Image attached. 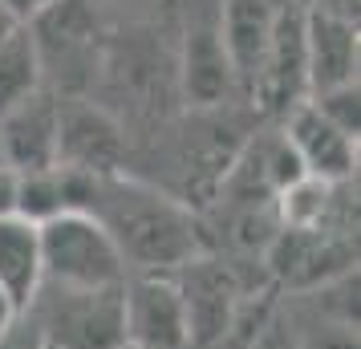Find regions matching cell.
Listing matches in <instances>:
<instances>
[{
  "label": "cell",
  "mask_w": 361,
  "mask_h": 349,
  "mask_svg": "<svg viewBox=\"0 0 361 349\" xmlns=\"http://www.w3.org/2000/svg\"><path fill=\"white\" fill-rule=\"evenodd\" d=\"M57 126H61V106L45 90L13 106L8 114H0L4 166H13L17 175L57 166Z\"/></svg>",
  "instance_id": "9c48e42d"
},
{
  "label": "cell",
  "mask_w": 361,
  "mask_h": 349,
  "mask_svg": "<svg viewBox=\"0 0 361 349\" xmlns=\"http://www.w3.org/2000/svg\"><path fill=\"white\" fill-rule=\"evenodd\" d=\"M309 13H325V17H341V20H357V0H309Z\"/></svg>",
  "instance_id": "2e32d148"
},
{
  "label": "cell",
  "mask_w": 361,
  "mask_h": 349,
  "mask_svg": "<svg viewBox=\"0 0 361 349\" xmlns=\"http://www.w3.org/2000/svg\"><path fill=\"white\" fill-rule=\"evenodd\" d=\"M0 4H4L17 20H29V17H37L41 8H49L53 0H0Z\"/></svg>",
  "instance_id": "ac0fdd59"
},
{
  "label": "cell",
  "mask_w": 361,
  "mask_h": 349,
  "mask_svg": "<svg viewBox=\"0 0 361 349\" xmlns=\"http://www.w3.org/2000/svg\"><path fill=\"white\" fill-rule=\"evenodd\" d=\"M357 20L325 17L305 8V78L309 98L341 85H357Z\"/></svg>",
  "instance_id": "ba28073f"
},
{
  "label": "cell",
  "mask_w": 361,
  "mask_h": 349,
  "mask_svg": "<svg viewBox=\"0 0 361 349\" xmlns=\"http://www.w3.org/2000/svg\"><path fill=\"white\" fill-rule=\"evenodd\" d=\"M0 216H17V171L0 166Z\"/></svg>",
  "instance_id": "e0dca14e"
},
{
  "label": "cell",
  "mask_w": 361,
  "mask_h": 349,
  "mask_svg": "<svg viewBox=\"0 0 361 349\" xmlns=\"http://www.w3.org/2000/svg\"><path fill=\"white\" fill-rule=\"evenodd\" d=\"M17 25H20V20L13 17V13H8V8H4V4H0V45H4V41H8V37L17 33Z\"/></svg>",
  "instance_id": "d6986e66"
},
{
  "label": "cell",
  "mask_w": 361,
  "mask_h": 349,
  "mask_svg": "<svg viewBox=\"0 0 361 349\" xmlns=\"http://www.w3.org/2000/svg\"><path fill=\"white\" fill-rule=\"evenodd\" d=\"M41 284V232L20 216H0V293L25 313Z\"/></svg>",
  "instance_id": "4fadbf2b"
},
{
  "label": "cell",
  "mask_w": 361,
  "mask_h": 349,
  "mask_svg": "<svg viewBox=\"0 0 361 349\" xmlns=\"http://www.w3.org/2000/svg\"><path fill=\"white\" fill-rule=\"evenodd\" d=\"M0 166H4V147H0Z\"/></svg>",
  "instance_id": "7402d4cb"
},
{
  "label": "cell",
  "mask_w": 361,
  "mask_h": 349,
  "mask_svg": "<svg viewBox=\"0 0 361 349\" xmlns=\"http://www.w3.org/2000/svg\"><path fill=\"white\" fill-rule=\"evenodd\" d=\"M122 159V130H118L102 110H61L57 126V166L82 171V175H118Z\"/></svg>",
  "instance_id": "30bf717a"
},
{
  "label": "cell",
  "mask_w": 361,
  "mask_h": 349,
  "mask_svg": "<svg viewBox=\"0 0 361 349\" xmlns=\"http://www.w3.org/2000/svg\"><path fill=\"white\" fill-rule=\"evenodd\" d=\"M118 349H138V345H126V341H122V345H118Z\"/></svg>",
  "instance_id": "44dd1931"
},
{
  "label": "cell",
  "mask_w": 361,
  "mask_h": 349,
  "mask_svg": "<svg viewBox=\"0 0 361 349\" xmlns=\"http://www.w3.org/2000/svg\"><path fill=\"white\" fill-rule=\"evenodd\" d=\"M175 284L183 293V305H187V325H191V349H212L224 345L231 321H235V309H240V293H235V281L224 264H212V260H191L175 272Z\"/></svg>",
  "instance_id": "52a82bcc"
},
{
  "label": "cell",
  "mask_w": 361,
  "mask_h": 349,
  "mask_svg": "<svg viewBox=\"0 0 361 349\" xmlns=\"http://www.w3.org/2000/svg\"><path fill=\"white\" fill-rule=\"evenodd\" d=\"M122 337L138 349H191L175 272H130L122 284Z\"/></svg>",
  "instance_id": "277c9868"
},
{
  "label": "cell",
  "mask_w": 361,
  "mask_h": 349,
  "mask_svg": "<svg viewBox=\"0 0 361 349\" xmlns=\"http://www.w3.org/2000/svg\"><path fill=\"white\" fill-rule=\"evenodd\" d=\"M25 317L45 349H118L122 337V288H66L37 284Z\"/></svg>",
  "instance_id": "7a4b0ae2"
},
{
  "label": "cell",
  "mask_w": 361,
  "mask_h": 349,
  "mask_svg": "<svg viewBox=\"0 0 361 349\" xmlns=\"http://www.w3.org/2000/svg\"><path fill=\"white\" fill-rule=\"evenodd\" d=\"M284 142L293 147L300 171H305L309 179H317V183L341 187V183L353 179V166H357V138L341 134L309 98L296 102L293 110L284 114Z\"/></svg>",
  "instance_id": "5b68a950"
},
{
  "label": "cell",
  "mask_w": 361,
  "mask_h": 349,
  "mask_svg": "<svg viewBox=\"0 0 361 349\" xmlns=\"http://www.w3.org/2000/svg\"><path fill=\"white\" fill-rule=\"evenodd\" d=\"M90 216L110 232L126 272H179L203 256L195 216L147 183L122 175L98 179Z\"/></svg>",
  "instance_id": "6da1fadb"
},
{
  "label": "cell",
  "mask_w": 361,
  "mask_h": 349,
  "mask_svg": "<svg viewBox=\"0 0 361 349\" xmlns=\"http://www.w3.org/2000/svg\"><path fill=\"white\" fill-rule=\"evenodd\" d=\"M45 85V66H41V49H37L29 25L20 20L17 33L0 45V114H8L13 106L29 102L41 94Z\"/></svg>",
  "instance_id": "5bb4252c"
},
{
  "label": "cell",
  "mask_w": 361,
  "mask_h": 349,
  "mask_svg": "<svg viewBox=\"0 0 361 349\" xmlns=\"http://www.w3.org/2000/svg\"><path fill=\"white\" fill-rule=\"evenodd\" d=\"M235 85L240 82H235V69L228 61L219 25L187 29V41H183V90H187L191 106H219V102H228Z\"/></svg>",
  "instance_id": "7c38bea8"
},
{
  "label": "cell",
  "mask_w": 361,
  "mask_h": 349,
  "mask_svg": "<svg viewBox=\"0 0 361 349\" xmlns=\"http://www.w3.org/2000/svg\"><path fill=\"white\" fill-rule=\"evenodd\" d=\"M312 106L337 126L341 134L357 138L361 134V106H357V85H341V90H325V94H312Z\"/></svg>",
  "instance_id": "9a60e30c"
},
{
  "label": "cell",
  "mask_w": 361,
  "mask_h": 349,
  "mask_svg": "<svg viewBox=\"0 0 361 349\" xmlns=\"http://www.w3.org/2000/svg\"><path fill=\"white\" fill-rule=\"evenodd\" d=\"M252 94L268 110H293L296 102L309 98V78H305V4L284 0L272 29V41L264 49L260 73L252 82Z\"/></svg>",
  "instance_id": "8992f818"
},
{
  "label": "cell",
  "mask_w": 361,
  "mask_h": 349,
  "mask_svg": "<svg viewBox=\"0 0 361 349\" xmlns=\"http://www.w3.org/2000/svg\"><path fill=\"white\" fill-rule=\"evenodd\" d=\"M41 281L66 288H122L126 264L110 232L90 212H61L41 228Z\"/></svg>",
  "instance_id": "3957f363"
},
{
  "label": "cell",
  "mask_w": 361,
  "mask_h": 349,
  "mask_svg": "<svg viewBox=\"0 0 361 349\" xmlns=\"http://www.w3.org/2000/svg\"><path fill=\"white\" fill-rule=\"evenodd\" d=\"M13 317H17V309H13V305H8V297L0 293V329H4V325H8Z\"/></svg>",
  "instance_id": "ffe728a7"
},
{
  "label": "cell",
  "mask_w": 361,
  "mask_h": 349,
  "mask_svg": "<svg viewBox=\"0 0 361 349\" xmlns=\"http://www.w3.org/2000/svg\"><path fill=\"white\" fill-rule=\"evenodd\" d=\"M280 8H284V0H224L219 4V20L215 25H219L231 69H235V82L247 85V90H252L256 73H260L264 49L272 41Z\"/></svg>",
  "instance_id": "8fae6325"
}]
</instances>
